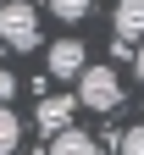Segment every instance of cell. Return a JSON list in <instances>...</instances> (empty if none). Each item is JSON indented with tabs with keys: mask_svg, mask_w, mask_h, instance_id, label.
<instances>
[{
	"mask_svg": "<svg viewBox=\"0 0 144 155\" xmlns=\"http://www.w3.org/2000/svg\"><path fill=\"white\" fill-rule=\"evenodd\" d=\"M116 39H128V45H144V0H116Z\"/></svg>",
	"mask_w": 144,
	"mask_h": 155,
	"instance_id": "5",
	"label": "cell"
},
{
	"mask_svg": "<svg viewBox=\"0 0 144 155\" xmlns=\"http://www.w3.org/2000/svg\"><path fill=\"white\" fill-rule=\"evenodd\" d=\"M133 72H139V83H144V45L133 50Z\"/></svg>",
	"mask_w": 144,
	"mask_h": 155,
	"instance_id": "11",
	"label": "cell"
},
{
	"mask_svg": "<svg viewBox=\"0 0 144 155\" xmlns=\"http://www.w3.org/2000/svg\"><path fill=\"white\" fill-rule=\"evenodd\" d=\"M72 111H78L72 94H45V100H39V111H33V122H39V133H45V139H55V133L72 127Z\"/></svg>",
	"mask_w": 144,
	"mask_h": 155,
	"instance_id": "4",
	"label": "cell"
},
{
	"mask_svg": "<svg viewBox=\"0 0 144 155\" xmlns=\"http://www.w3.org/2000/svg\"><path fill=\"white\" fill-rule=\"evenodd\" d=\"M33 155H39V150H33Z\"/></svg>",
	"mask_w": 144,
	"mask_h": 155,
	"instance_id": "12",
	"label": "cell"
},
{
	"mask_svg": "<svg viewBox=\"0 0 144 155\" xmlns=\"http://www.w3.org/2000/svg\"><path fill=\"white\" fill-rule=\"evenodd\" d=\"M17 144H22V122H17V111L0 105V155H17Z\"/></svg>",
	"mask_w": 144,
	"mask_h": 155,
	"instance_id": "7",
	"label": "cell"
},
{
	"mask_svg": "<svg viewBox=\"0 0 144 155\" xmlns=\"http://www.w3.org/2000/svg\"><path fill=\"white\" fill-rule=\"evenodd\" d=\"M89 67V50H83V39H55V45L45 50V72L61 78V83H78Z\"/></svg>",
	"mask_w": 144,
	"mask_h": 155,
	"instance_id": "3",
	"label": "cell"
},
{
	"mask_svg": "<svg viewBox=\"0 0 144 155\" xmlns=\"http://www.w3.org/2000/svg\"><path fill=\"white\" fill-rule=\"evenodd\" d=\"M50 11L61 17V22H83V17L94 11V0H50Z\"/></svg>",
	"mask_w": 144,
	"mask_h": 155,
	"instance_id": "8",
	"label": "cell"
},
{
	"mask_svg": "<svg viewBox=\"0 0 144 155\" xmlns=\"http://www.w3.org/2000/svg\"><path fill=\"white\" fill-rule=\"evenodd\" d=\"M78 105H83V111H116L122 105L116 67H83V78H78Z\"/></svg>",
	"mask_w": 144,
	"mask_h": 155,
	"instance_id": "2",
	"label": "cell"
},
{
	"mask_svg": "<svg viewBox=\"0 0 144 155\" xmlns=\"http://www.w3.org/2000/svg\"><path fill=\"white\" fill-rule=\"evenodd\" d=\"M50 155H100V144L89 139L83 127H67V133H55V139H50Z\"/></svg>",
	"mask_w": 144,
	"mask_h": 155,
	"instance_id": "6",
	"label": "cell"
},
{
	"mask_svg": "<svg viewBox=\"0 0 144 155\" xmlns=\"http://www.w3.org/2000/svg\"><path fill=\"white\" fill-rule=\"evenodd\" d=\"M122 155H144V127H128V133H122Z\"/></svg>",
	"mask_w": 144,
	"mask_h": 155,
	"instance_id": "9",
	"label": "cell"
},
{
	"mask_svg": "<svg viewBox=\"0 0 144 155\" xmlns=\"http://www.w3.org/2000/svg\"><path fill=\"white\" fill-rule=\"evenodd\" d=\"M11 94H17V78H11L6 67H0V105H6V100H11Z\"/></svg>",
	"mask_w": 144,
	"mask_h": 155,
	"instance_id": "10",
	"label": "cell"
},
{
	"mask_svg": "<svg viewBox=\"0 0 144 155\" xmlns=\"http://www.w3.org/2000/svg\"><path fill=\"white\" fill-rule=\"evenodd\" d=\"M0 45L17 50V55L39 50V11L28 0H6V6H0Z\"/></svg>",
	"mask_w": 144,
	"mask_h": 155,
	"instance_id": "1",
	"label": "cell"
}]
</instances>
